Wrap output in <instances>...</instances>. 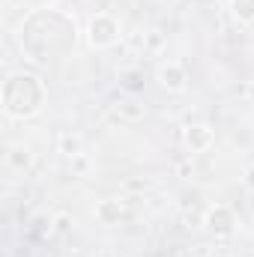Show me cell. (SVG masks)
Returning a JSON list of instances; mask_svg holds the SVG:
<instances>
[{"label": "cell", "instance_id": "cell-13", "mask_svg": "<svg viewBox=\"0 0 254 257\" xmlns=\"http://www.w3.org/2000/svg\"><path fill=\"white\" fill-rule=\"evenodd\" d=\"M72 224H75V221H72L69 215H57V218H54V233H60V236H63V233L72 230Z\"/></svg>", "mask_w": 254, "mask_h": 257}, {"label": "cell", "instance_id": "cell-10", "mask_svg": "<svg viewBox=\"0 0 254 257\" xmlns=\"http://www.w3.org/2000/svg\"><path fill=\"white\" fill-rule=\"evenodd\" d=\"M230 12L236 21L254 24V0H230Z\"/></svg>", "mask_w": 254, "mask_h": 257}, {"label": "cell", "instance_id": "cell-6", "mask_svg": "<svg viewBox=\"0 0 254 257\" xmlns=\"http://www.w3.org/2000/svg\"><path fill=\"white\" fill-rule=\"evenodd\" d=\"M183 141H186V147L191 153H206L215 144V128L209 123H194V126H189L183 132Z\"/></svg>", "mask_w": 254, "mask_h": 257}, {"label": "cell", "instance_id": "cell-4", "mask_svg": "<svg viewBox=\"0 0 254 257\" xmlns=\"http://www.w3.org/2000/svg\"><path fill=\"white\" fill-rule=\"evenodd\" d=\"M203 224L215 239H227V236L236 233V212L227 203H212L203 215Z\"/></svg>", "mask_w": 254, "mask_h": 257}, {"label": "cell", "instance_id": "cell-3", "mask_svg": "<svg viewBox=\"0 0 254 257\" xmlns=\"http://www.w3.org/2000/svg\"><path fill=\"white\" fill-rule=\"evenodd\" d=\"M120 33H123L120 21H117L114 15H108V12L93 15L90 24H87V42H90L93 48H111V45H117Z\"/></svg>", "mask_w": 254, "mask_h": 257}, {"label": "cell", "instance_id": "cell-1", "mask_svg": "<svg viewBox=\"0 0 254 257\" xmlns=\"http://www.w3.org/2000/svg\"><path fill=\"white\" fill-rule=\"evenodd\" d=\"M78 21L72 15H66L57 6H39L33 12L24 15L21 27H18V42L21 51L36 60V63H48L54 57L69 54L78 45Z\"/></svg>", "mask_w": 254, "mask_h": 257}, {"label": "cell", "instance_id": "cell-14", "mask_svg": "<svg viewBox=\"0 0 254 257\" xmlns=\"http://www.w3.org/2000/svg\"><path fill=\"white\" fill-rule=\"evenodd\" d=\"M242 183H245V189H251V192H254V165H251V168H245V174H242Z\"/></svg>", "mask_w": 254, "mask_h": 257}, {"label": "cell", "instance_id": "cell-5", "mask_svg": "<svg viewBox=\"0 0 254 257\" xmlns=\"http://www.w3.org/2000/svg\"><path fill=\"white\" fill-rule=\"evenodd\" d=\"M156 81H159L168 93H183V90L189 87V72H186V66L180 63V60H168V63L159 66Z\"/></svg>", "mask_w": 254, "mask_h": 257}, {"label": "cell", "instance_id": "cell-15", "mask_svg": "<svg viewBox=\"0 0 254 257\" xmlns=\"http://www.w3.org/2000/svg\"><path fill=\"white\" fill-rule=\"evenodd\" d=\"M150 48H162V36L153 33V36H150Z\"/></svg>", "mask_w": 254, "mask_h": 257}, {"label": "cell", "instance_id": "cell-7", "mask_svg": "<svg viewBox=\"0 0 254 257\" xmlns=\"http://www.w3.org/2000/svg\"><path fill=\"white\" fill-rule=\"evenodd\" d=\"M111 111H114L123 123H135V120H141V117L147 114V108H144L135 96H117V99L111 102Z\"/></svg>", "mask_w": 254, "mask_h": 257}, {"label": "cell", "instance_id": "cell-12", "mask_svg": "<svg viewBox=\"0 0 254 257\" xmlns=\"http://www.w3.org/2000/svg\"><path fill=\"white\" fill-rule=\"evenodd\" d=\"M72 174H78V177H87L90 174V156L87 153L72 156Z\"/></svg>", "mask_w": 254, "mask_h": 257}, {"label": "cell", "instance_id": "cell-9", "mask_svg": "<svg viewBox=\"0 0 254 257\" xmlns=\"http://www.w3.org/2000/svg\"><path fill=\"white\" fill-rule=\"evenodd\" d=\"M30 165H33V153H30V147L15 144V147H9V150H6V168H9V171L24 174Z\"/></svg>", "mask_w": 254, "mask_h": 257}, {"label": "cell", "instance_id": "cell-11", "mask_svg": "<svg viewBox=\"0 0 254 257\" xmlns=\"http://www.w3.org/2000/svg\"><path fill=\"white\" fill-rule=\"evenodd\" d=\"M60 153H66L69 159L78 156V153H84V138L81 135H72V132L60 135Z\"/></svg>", "mask_w": 254, "mask_h": 257}, {"label": "cell", "instance_id": "cell-8", "mask_svg": "<svg viewBox=\"0 0 254 257\" xmlns=\"http://www.w3.org/2000/svg\"><path fill=\"white\" fill-rule=\"evenodd\" d=\"M96 218L102 224H120L126 218V203L117 200V197H108V200H99L96 203Z\"/></svg>", "mask_w": 254, "mask_h": 257}, {"label": "cell", "instance_id": "cell-2", "mask_svg": "<svg viewBox=\"0 0 254 257\" xmlns=\"http://www.w3.org/2000/svg\"><path fill=\"white\" fill-rule=\"evenodd\" d=\"M48 87L36 72H12L0 87V105L9 120H30L45 108Z\"/></svg>", "mask_w": 254, "mask_h": 257}]
</instances>
